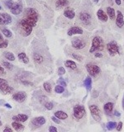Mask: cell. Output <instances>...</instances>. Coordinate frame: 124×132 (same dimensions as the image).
Segmentation results:
<instances>
[{"label": "cell", "instance_id": "1", "mask_svg": "<svg viewBox=\"0 0 124 132\" xmlns=\"http://www.w3.org/2000/svg\"><path fill=\"white\" fill-rule=\"evenodd\" d=\"M38 12L34 8H27L24 18L19 22V27L25 36H29L38 21Z\"/></svg>", "mask_w": 124, "mask_h": 132}, {"label": "cell", "instance_id": "2", "mask_svg": "<svg viewBox=\"0 0 124 132\" xmlns=\"http://www.w3.org/2000/svg\"><path fill=\"white\" fill-rule=\"evenodd\" d=\"M6 6L9 8V10L13 15H19L22 12V5L19 3H14L12 0H7L5 3Z\"/></svg>", "mask_w": 124, "mask_h": 132}, {"label": "cell", "instance_id": "3", "mask_svg": "<svg viewBox=\"0 0 124 132\" xmlns=\"http://www.w3.org/2000/svg\"><path fill=\"white\" fill-rule=\"evenodd\" d=\"M104 48L103 40L100 36H95L92 40V45L89 50L90 53H94L97 51H102Z\"/></svg>", "mask_w": 124, "mask_h": 132}, {"label": "cell", "instance_id": "4", "mask_svg": "<svg viewBox=\"0 0 124 132\" xmlns=\"http://www.w3.org/2000/svg\"><path fill=\"white\" fill-rule=\"evenodd\" d=\"M74 117L76 120H80L85 115V108L82 105H76L74 106L73 109Z\"/></svg>", "mask_w": 124, "mask_h": 132}, {"label": "cell", "instance_id": "5", "mask_svg": "<svg viewBox=\"0 0 124 132\" xmlns=\"http://www.w3.org/2000/svg\"><path fill=\"white\" fill-rule=\"evenodd\" d=\"M0 92L3 94H9L13 92V88L8 85L7 82L2 78H0Z\"/></svg>", "mask_w": 124, "mask_h": 132}, {"label": "cell", "instance_id": "6", "mask_svg": "<svg viewBox=\"0 0 124 132\" xmlns=\"http://www.w3.org/2000/svg\"><path fill=\"white\" fill-rule=\"evenodd\" d=\"M89 111L90 113L92 115L93 118L96 121H100L101 118H102V114H101V111L98 108V106L96 105H90L89 106Z\"/></svg>", "mask_w": 124, "mask_h": 132}, {"label": "cell", "instance_id": "7", "mask_svg": "<svg viewBox=\"0 0 124 132\" xmlns=\"http://www.w3.org/2000/svg\"><path fill=\"white\" fill-rule=\"evenodd\" d=\"M107 51H109V55L112 56L117 55V54H119V47L115 41H111V42L107 43Z\"/></svg>", "mask_w": 124, "mask_h": 132}, {"label": "cell", "instance_id": "8", "mask_svg": "<svg viewBox=\"0 0 124 132\" xmlns=\"http://www.w3.org/2000/svg\"><path fill=\"white\" fill-rule=\"evenodd\" d=\"M86 69H87V71H88V73L93 77H96L98 74L100 73V68H99L98 66L96 64H86Z\"/></svg>", "mask_w": 124, "mask_h": 132}, {"label": "cell", "instance_id": "9", "mask_svg": "<svg viewBox=\"0 0 124 132\" xmlns=\"http://www.w3.org/2000/svg\"><path fill=\"white\" fill-rule=\"evenodd\" d=\"M72 46L76 50H81L85 47V42L80 38H74L71 41Z\"/></svg>", "mask_w": 124, "mask_h": 132}, {"label": "cell", "instance_id": "10", "mask_svg": "<svg viewBox=\"0 0 124 132\" xmlns=\"http://www.w3.org/2000/svg\"><path fill=\"white\" fill-rule=\"evenodd\" d=\"M92 16L88 12H82L80 13V20L85 25H89Z\"/></svg>", "mask_w": 124, "mask_h": 132}, {"label": "cell", "instance_id": "11", "mask_svg": "<svg viewBox=\"0 0 124 132\" xmlns=\"http://www.w3.org/2000/svg\"><path fill=\"white\" fill-rule=\"evenodd\" d=\"M27 95L25 92H18L12 95V99L18 102H23L27 99Z\"/></svg>", "mask_w": 124, "mask_h": 132}, {"label": "cell", "instance_id": "12", "mask_svg": "<svg viewBox=\"0 0 124 132\" xmlns=\"http://www.w3.org/2000/svg\"><path fill=\"white\" fill-rule=\"evenodd\" d=\"M12 22V18L7 13H0V25H8Z\"/></svg>", "mask_w": 124, "mask_h": 132}, {"label": "cell", "instance_id": "13", "mask_svg": "<svg viewBox=\"0 0 124 132\" xmlns=\"http://www.w3.org/2000/svg\"><path fill=\"white\" fill-rule=\"evenodd\" d=\"M45 123V119L43 117H35V118H33L31 121V124H32V125H34L36 126H41L44 125Z\"/></svg>", "mask_w": 124, "mask_h": 132}, {"label": "cell", "instance_id": "14", "mask_svg": "<svg viewBox=\"0 0 124 132\" xmlns=\"http://www.w3.org/2000/svg\"><path fill=\"white\" fill-rule=\"evenodd\" d=\"M116 25H117L119 28H122L124 25V18H123L122 13L120 11H118V15H117V18H116Z\"/></svg>", "mask_w": 124, "mask_h": 132}, {"label": "cell", "instance_id": "15", "mask_svg": "<svg viewBox=\"0 0 124 132\" xmlns=\"http://www.w3.org/2000/svg\"><path fill=\"white\" fill-rule=\"evenodd\" d=\"M67 34L68 36H73V35H77V34L81 35L83 34V30L79 27H73L69 29Z\"/></svg>", "mask_w": 124, "mask_h": 132}, {"label": "cell", "instance_id": "16", "mask_svg": "<svg viewBox=\"0 0 124 132\" xmlns=\"http://www.w3.org/2000/svg\"><path fill=\"white\" fill-rule=\"evenodd\" d=\"M14 121H18V122H25L27 121L28 119V116L25 115V114H18V115H15L12 117V118Z\"/></svg>", "mask_w": 124, "mask_h": 132}, {"label": "cell", "instance_id": "17", "mask_svg": "<svg viewBox=\"0 0 124 132\" xmlns=\"http://www.w3.org/2000/svg\"><path fill=\"white\" fill-rule=\"evenodd\" d=\"M103 109H104V111L107 115H111L112 112H113V102H107L103 106Z\"/></svg>", "mask_w": 124, "mask_h": 132}, {"label": "cell", "instance_id": "18", "mask_svg": "<svg viewBox=\"0 0 124 132\" xmlns=\"http://www.w3.org/2000/svg\"><path fill=\"white\" fill-rule=\"evenodd\" d=\"M97 16H98V18L100 21H102V22H107V18H109V16H107L102 9H99L97 12Z\"/></svg>", "mask_w": 124, "mask_h": 132}, {"label": "cell", "instance_id": "19", "mask_svg": "<svg viewBox=\"0 0 124 132\" xmlns=\"http://www.w3.org/2000/svg\"><path fill=\"white\" fill-rule=\"evenodd\" d=\"M12 128L18 132H21L22 131L24 130V126L22 125V124H21L20 122H18V121H13L12 123Z\"/></svg>", "mask_w": 124, "mask_h": 132}, {"label": "cell", "instance_id": "20", "mask_svg": "<svg viewBox=\"0 0 124 132\" xmlns=\"http://www.w3.org/2000/svg\"><path fill=\"white\" fill-rule=\"evenodd\" d=\"M55 117L60 120H65L68 118V115L63 111H57L55 112Z\"/></svg>", "mask_w": 124, "mask_h": 132}, {"label": "cell", "instance_id": "21", "mask_svg": "<svg viewBox=\"0 0 124 132\" xmlns=\"http://www.w3.org/2000/svg\"><path fill=\"white\" fill-rule=\"evenodd\" d=\"M107 15L109 16V18L111 20H113L115 19L116 18V12H115V10L113 9V7H107Z\"/></svg>", "mask_w": 124, "mask_h": 132}, {"label": "cell", "instance_id": "22", "mask_svg": "<svg viewBox=\"0 0 124 132\" xmlns=\"http://www.w3.org/2000/svg\"><path fill=\"white\" fill-rule=\"evenodd\" d=\"M18 59L22 62V63L24 64H27L28 62H29V59H28V57L27 56V55L25 53L22 52V53H19L18 55Z\"/></svg>", "mask_w": 124, "mask_h": 132}, {"label": "cell", "instance_id": "23", "mask_svg": "<svg viewBox=\"0 0 124 132\" xmlns=\"http://www.w3.org/2000/svg\"><path fill=\"white\" fill-rule=\"evenodd\" d=\"M84 84L87 90L88 91L91 90V88H92V79H91L90 77H87L85 78L84 82Z\"/></svg>", "mask_w": 124, "mask_h": 132}, {"label": "cell", "instance_id": "24", "mask_svg": "<svg viewBox=\"0 0 124 132\" xmlns=\"http://www.w3.org/2000/svg\"><path fill=\"white\" fill-rule=\"evenodd\" d=\"M69 4L68 0H57L56 2V7H63L67 6Z\"/></svg>", "mask_w": 124, "mask_h": 132}, {"label": "cell", "instance_id": "25", "mask_svg": "<svg viewBox=\"0 0 124 132\" xmlns=\"http://www.w3.org/2000/svg\"><path fill=\"white\" fill-rule=\"evenodd\" d=\"M64 15H65V16H66V18L69 19H73L74 18V16H75V13H74V12L73 10L67 9L64 12Z\"/></svg>", "mask_w": 124, "mask_h": 132}, {"label": "cell", "instance_id": "26", "mask_svg": "<svg viewBox=\"0 0 124 132\" xmlns=\"http://www.w3.org/2000/svg\"><path fill=\"white\" fill-rule=\"evenodd\" d=\"M65 65L66 66V67H68V68L71 69H75L77 68L76 64L72 60H66L65 62Z\"/></svg>", "mask_w": 124, "mask_h": 132}, {"label": "cell", "instance_id": "27", "mask_svg": "<svg viewBox=\"0 0 124 132\" xmlns=\"http://www.w3.org/2000/svg\"><path fill=\"white\" fill-rule=\"evenodd\" d=\"M3 55L5 56V58L7 60H8L9 61H14L15 60V56L12 53L9 52V51H6V52H4L3 54Z\"/></svg>", "mask_w": 124, "mask_h": 132}, {"label": "cell", "instance_id": "28", "mask_svg": "<svg viewBox=\"0 0 124 132\" xmlns=\"http://www.w3.org/2000/svg\"><path fill=\"white\" fill-rule=\"evenodd\" d=\"M33 59H34V61L36 62V64H41L43 62V57L41 56L39 54H35L34 56H33Z\"/></svg>", "mask_w": 124, "mask_h": 132}, {"label": "cell", "instance_id": "29", "mask_svg": "<svg viewBox=\"0 0 124 132\" xmlns=\"http://www.w3.org/2000/svg\"><path fill=\"white\" fill-rule=\"evenodd\" d=\"M117 123L114 122V121H109V123L107 124V129L109 130H113L115 129V128H117Z\"/></svg>", "mask_w": 124, "mask_h": 132}, {"label": "cell", "instance_id": "30", "mask_svg": "<svg viewBox=\"0 0 124 132\" xmlns=\"http://www.w3.org/2000/svg\"><path fill=\"white\" fill-rule=\"evenodd\" d=\"M8 45V42L7 40H3V37L0 33V48H6Z\"/></svg>", "mask_w": 124, "mask_h": 132}, {"label": "cell", "instance_id": "31", "mask_svg": "<svg viewBox=\"0 0 124 132\" xmlns=\"http://www.w3.org/2000/svg\"><path fill=\"white\" fill-rule=\"evenodd\" d=\"M2 32L3 33L4 36H5L6 37H8V38H10V37H12V32L8 30V29H6V28H3L2 29Z\"/></svg>", "mask_w": 124, "mask_h": 132}, {"label": "cell", "instance_id": "32", "mask_svg": "<svg viewBox=\"0 0 124 132\" xmlns=\"http://www.w3.org/2000/svg\"><path fill=\"white\" fill-rule=\"evenodd\" d=\"M43 88H44V89L47 91V93H51V90H52V88H51V85L49 84V82H44V84H43Z\"/></svg>", "mask_w": 124, "mask_h": 132}, {"label": "cell", "instance_id": "33", "mask_svg": "<svg viewBox=\"0 0 124 132\" xmlns=\"http://www.w3.org/2000/svg\"><path fill=\"white\" fill-rule=\"evenodd\" d=\"M3 65L7 69H8V70H12V68H13V65L12 64H11L10 63H8V62H6V61H3Z\"/></svg>", "mask_w": 124, "mask_h": 132}, {"label": "cell", "instance_id": "34", "mask_svg": "<svg viewBox=\"0 0 124 132\" xmlns=\"http://www.w3.org/2000/svg\"><path fill=\"white\" fill-rule=\"evenodd\" d=\"M64 90H65L64 87H62L60 85H57V86H56V88H55V91H56V93H62L64 92Z\"/></svg>", "mask_w": 124, "mask_h": 132}, {"label": "cell", "instance_id": "35", "mask_svg": "<svg viewBox=\"0 0 124 132\" xmlns=\"http://www.w3.org/2000/svg\"><path fill=\"white\" fill-rule=\"evenodd\" d=\"M45 107L47 108V110H51L53 108V103L51 102H44L43 103Z\"/></svg>", "mask_w": 124, "mask_h": 132}, {"label": "cell", "instance_id": "36", "mask_svg": "<svg viewBox=\"0 0 124 132\" xmlns=\"http://www.w3.org/2000/svg\"><path fill=\"white\" fill-rule=\"evenodd\" d=\"M58 84H59L62 87H64V86L65 87L66 86V82H65L64 78H60L59 79H58Z\"/></svg>", "mask_w": 124, "mask_h": 132}, {"label": "cell", "instance_id": "37", "mask_svg": "<svg viewBox=\"0 0 124 132\" xmlns=\"http://www.w3.org/2000/svg\"><path fill=\"white\" fill-rule=\"evenodd\" d=\"M72 56H73L74 59H75V60H77L79 61H81L83 60V57L80 56V55H76V54H72Z\"/></svg>", "mask_w": 124, "mask_h": 132}, {"label": "cell", "instance_id": "38", "mask_svg": "<svg viewBox=\"0 0 124 132\" xmlns=\"http://www.w3.org/2000/svg\"><path fill=\"white\" fill-rule=\"evenodd\" d=\"M65 70L63 67H60L58 69V74H59V75H63V74H65Z\"/></svg>", "mask_w": 124, "mask_h": 132}, {"label": "cell", "instance_id": "39", "mask_svg": "<svg viewBox=\"0 0 124 132\" xmlns=\"http://www.w3.org/2000/svg\"><path fill=\"white\" fill-rule=\"evenodd\" d=\"M51 120L52 121L55 122V123H56V124H60V119H58L57 117H56L55 116H54V117H51Z\"/></svg>", "mask_w": 124, "mask_h": 132}, {"label": "cell", "instance_id": "40", "mask_svg": "<svg viewBox=\"0 0 124 132\" xmlns=\"http://www.w3.org/2000/svg\"><path fill=\"white\" fill-rule=\"evenodd\" d=\"M122 128V122H119L117 126V130L118 131H121Z\"/></svg>", "mask_w": 124, "mask_h": 132}, {"label": "cell", "instance_id": "41", "mask_svg": "<svg viewBox=\"0 0 124 132\" xmlns=\"http://www.w3.org/2000/svg\"><path fill=\"white\" fill-rule=\"evenodd\" d=\"M49 132H58L57 129L55 126H50L49 127Z\"/></svg>", "mask_w": 124, "mask_h": 132}, {"label": "cell", "instance_id": "42", "mask_svg": "<svg viewBox=\"0 0 124 132\" xmlns=\"http://www.w3.org/2000/svg\"><path fill=\"white\" fill-rule=\"evenodd\" d=\"M21 82H22V84L28 85V86H32V82H28V81H23V80H22Z\"/></svg>", "mask_w": 124, "mask_h": 132}, {"label": "cell", "instance_id": "43", "mask_svg": "<svg viewBox=\"0 0 124 132\" xmlns=\"http://www.w3.org/2000/svg\"><path fill=\"white\" fill-rule=\"evenodd\" d=\"M3 132H13V131H12V130L9 126H5V129L3 130Z\"/></svg>", "mask_w": 124, "mask_h": 132}, {"label": "cell", "instance_id": "44", "mask_svg": "<svg viewBox=\"0 0 124 132\" xmlns=\"http://www.w3.org/2000/svg\"><path fill=\"white\" fill-rule=\"evenodd\" d=\"M95 57H98V58H102L103 55L101 53H95Z\"/></svg>", "mask_w": 124, "mask_h": 132}, {"label": "cell", "instance_id": "45", "mask_svg": "<svg viewBox=\"0 0 124 132\" xmlns=\"http://www.w3.org/2000/svg\"><path fill=\"white\" fill-rule=\"evenodd\" d=\"M0 74H4V69L0 65Z\"/></svg>", "mask_w": 124, "mask_h": 132}, {"label": "cell", "instance_id": "46", "mask_svg": "<svg viewBox=\"0 0 124 132\" xmlns=\"http://www.w3.org/2000/svg\"><path fill=\"white\" fill-rule=\"evenodd\" d=\"M4 106H6V107H7V108H9V109H12V106H10L9 104H8V103H5V104H4Z\"/></svg>", "mask_w": 124, "mask_h": 132}, {"label": "cell", "instance_id": "47", "mask_svg": "<svg viewBox=\"0 0 124 132\" xmlns=\"http://www.w3.org/2000/svg\"><path fill=\"white\" fill-rule=\"evenodd\" d=\"M5 101L4 100H0V106H4V104H5Z\"/></svg>", "mask_w": 124, "mask_h": 132}, {"label": "cell", "instance_id": "48", "mask_svg": "<svg viewBox=\"0 0 124 132\" xmlns=\"http://www.w3.org/2000/svg\"><path fill=\"white\" fill-rule=\"evenodd\" d=\"M114 115L116 116V117H120V113L118 112V111H116L115 112H114Z\"/></svg>", "mask_w": 124, "mask_h": 132}, {"label": "cell", "instance_id": "49", "mask_svg": "<svg viewBox=\"0 0 124 132\" xmlns=\"http://www.w3.org/2000/svg\"><path fill=\"white\" fill-rule=\"evenodd\" d=\"M115 2L118 5H120V4H121V0H115Z\"/></svg>", "mask_w": 124, "mask_h": 132}, {"label": "cell", "instance_id": "50", "mask_svg": "<svg viewBox=\"0 0 124 132\" xmlns=\"http://www.w3.org/2000/svg\"><path fill=\"white\" fill-rule=\"evenodd\" d=\"M122 106H123V109H124V97H123V100H122Z\"/></svg>", "mask_w": 124, "mask_h": 132}, {"label": "cell", "instance_id": "51", "mask_svg": "<svg viewBox=\"0 0 124 132\" xmlns=\"http://www.w3.org/2000/svg\"><path fill=\"white\" fill-rule=\"evenodd\" d=\"M94 2L95 3H98V0H94Z\"/></svg>", "mask_w": 124, "mask_h": 132}, {"label": "cell", "instance_id": "52", "mask_svg": "<svg viewBox=\"0 0 124 132\" xmlns=\"http://www.w3.org/2000/svg\"><path fill=\"white\" fill-rule=\"evenodd\" d=\"M3 125V123H2V121H1V119H0V126H1Z\"/></svg>", "mask_w": 124, "mask_h": 132}, {"label": "cell", "instance_id": "53", "mask_svg": "<svg viewBox=\"0 0 124 132\" xmlns=\"http://www.w3.org/2000/svg\"><path fill=\"white\" fill-rule=\"evenodd\" d=\"M2 9V7H1V5H0V10H1Z\"/></svg>", "mask_w": 124, "mask_h": 132}, {"label": "cell", "instance_id": "54", "mask_svg": "<svg viewBox=\"0 0 124 132\" xmlns=\"http://www.w3.org/2000/svg\"><path fill=\"white\" fill-rule=\"evenodd\" d=\"M123 1H124V0H123Z\"/></svg>", "mask_w": 124, "mask_h": 132}]
</instances>
